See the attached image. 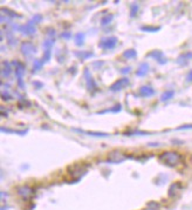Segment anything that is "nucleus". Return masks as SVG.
Masks as SVG:
<instances>
[{"label": "nucleus", "mask_w": 192, "mask_h": 210, "mask_svg": "<svg viewBox=\"0 0 192 210\" xmlns=\"http://www.w3.org/2000/svg\"><path fill=\"white\" fill-rule=\"evenodd\" d=\"M158 161L168 167H177L183 162V155L176 150H166L158 155Z\"/></svg>", "instance_id": "1"}, {"label": "nucleus", "mask_w": 192, "mask_h": 210, "mask_svg": "<svg viewBox=\"0 0 192 210\" xmlns=\"http://www.w3.org/2000/svg\"><path fill=\"white\" fill-rule=\"evenodd\" d=\"M88 169V165L87 163H75L72 164L67 168L68 174L72 176V177H76V180H79L82 175H85Z\"/></svg>", "instance_id": "2"}, {"label": "nucleus", "mask_w": 192, "mask_h": 210, "mask_svg": "<svg viewBox=\"0 0 192 210\" xmlns=\"http://www.w3.org/2000/svg\"><path fill=\"white\" fill-rule=\"evenodd\" d=\"M126 160V154L123 151L117 150V149L111 150L108 154V156H107V161L110 162V163H121V162H123Z\"/></svg>", "instance_id": "3"}, {"label": "nucleus", "mask_w": 192, "mask_h": 210, "mask_svg": "<svg viewBox=\"0 0 192 210\" xmlns=\"http://www.w3.org/2000/svg\"><path fill=\"white\" fill-rule=\"evenodd\" d=\"M20 51L21 53L25 55V56H32L35 51H36V48L34 46L33 42H31V41H25V42H22L21 45H20Z\"/></svg>", "instance_id": "4"}, {"label": "nucleus", "mask_w": 192, "mask_h": 210, "mask_svg": "<svg viewBox=\"0 0 192 210\" xmlns=\"http://www.w3.org/2000/svg\"><path fill=\"white\" fill-rule=\"evenodd\" d=\"M117 41H119V39L116 37H108V38L101 40L100 47L103 49H113L114 47L117 45Z\"/></svg>", "instance_id": "5"}, {"label": "nucleus", "mask_w": 192, "mask_h": 210, "mask_svg": "<svg viewBox=\"0 0 192 210\" xmlns=\"http://www.w3.org/2000/svg\"><path fill=\"white\" fill-rule=\"evenodd\" d=\"M83 76H85V79H86V85H87L88 91H89V92H94V91L96 89V82H95V80H94V78L92 76V74H90V72H89L88 68H86V69L83 71Z\"/></svg>", "instance_id": "6"}, {"label": "nucleus", "mask_w": 192, "mask_h": 210, "mask_svg": "<svg viewBox=\"0 0 192 210\" xmlns=\"http://www.w3.org/2000/svg\"><path fill=\"white\" fill-rule=\"evenodd\" d=\"M14 28L17 31H20L21 33H24V34L32 35L33 33H35V22H34L33 20H31L25 26H14Z\"/></svg>", "instance_id": "7"}, {"label": "nucleus", "mask_w": 192, "mask_h": 210, "mask_svg": "<svg viewBox=\"0 0 192 210\" xmlns=\"http://www.w3.org/2000/svg\"><path fill=\"white\" fill-rule=\"evenodd\" d=\"M129 85V79L128 78H123V79H119L115 84L110 86V91L111 92H119L121 89H123L124 87Z\"/></svg>", "instance_id": "8"}, {"label": "nucleus", "mask_w": 192, "mask_h": 210, "mask_svg": "<svg viewBox=\"0 0 192 210\" xmlns=\"http://www.w3.org/2000/svg\"><path fill=\"white\" fill-rule=\"evenodd\" d=\"M13 65L15 66V75L18 80H22V75L25 74V65L20 61H13Z\"/></svg>", "instance_id": "9"}, {"label": "nucleus", "mask_w": 192, "mask_h": 210, "mask_svg": "<svg viewBox=\"0 0 192 210\" xmlns=\"http://www.w3.org/2000/svg\"><path fill=\"white\" fill-rule=\"evenodd\" d=\"M146 56H148V58H153V59H156L160 65H164L166 62V60L164 59V55H163V53L160 52V51H152L150 54H148Z\"/></svg>", "instance_id": "10"}, {"label": "nucleus", "mask_w": 192, "mask_h": 210, "mask_svg": "<svg viewBox=\"0 0 192 210\" xmlns=\"http://www.w3.org/2000/svg\"><path fill=\"white\" fill-rule=\"evenodd\" d=\"M12 74V66L8 64L7 61H4L1 64V76L2 78H8Z\"/></svg>", "instance_id": "11"}, {"label": "nucleus", "mask_w": 192, "mask_h": 210, "mask_svg": "<svg viewBox=\"0 0 192 210\" xmlns=\"http://www.w3.org/2000/svg\"><path fill=\"white\" fill-rule=\"evenodd\" d=\"M155 94V91L150 86H142L139 88V95L143 96V98H150Z\"/></svg>", "instance_id": "12"}, {"label": "nucleus", "mask_w": 192, "mask_h": 210, "mask_svg": "<svg viewBox=\"0 0 192 210\" xmlns=\"http://www.w3.org/2000/svg\"><path fill=\"white\" fill-rule=\"evenodd\" d=\"M191 59H192V53L186 52V53H183V54L179 55L178 59H177V62H178L180 66H185V65H187L189 60H191Z\"/></svg>", "instance_id": "13"}, {"label": "nucleus", "mask_w": 192, "mask_h": 210, "mask_svg": "<svg viewBox=\"0 0 192 210\" xmlns=\"http://www.w3.org/2000/svg\"><path fill=\"white\" fill-rule=\"evenodd\" d=\"M182 189V183L180 182H175L170 185V188H169V196L170 197H175L177 196V194H178L179 191Z\"/></svg>", "instance_id": "14"}, {"label": "nucleus", "mask_w": 192, "mask_h": 210, "mask_svg": "<svg viewBox=\"0 0 192 210\" xmlns=\"http://www.w3.org/2000/svg\"><path fill=\"white\" fill-rule=\"evenodd\" d=\"M18 192H19V195H21L24 198H27V197H29L32 194H33V190H32L31 187L22 185V187H19V188H18Z\"/></svg>", "instance_id": "15"}, {"label": "nucleus", "mask_w": 192, "mask_h": 210, "mask_svg": "<svg viewBox=\"0 0 192 210\" xmlns=\"http://www.w3.org/2000/svg\"><path fill=\"white\" fill-rule=\"evenodd\" d=\"M149 69H150V67H149V64H146V62H143V64H141L138 67V71L136 72V75L137 76H145L148 72H149Z\"/></svg>", "instance_id": "16"}, {"label": "nucleus", "mask_w": 192, "mask_h": 210, "mask_svg": "<svg viewBox=\"0 0 192 210\" xmlns=\"http://www.w3.org/2000/svg\"><path fill=\"white\" fill-rule=\"evenodd\" d=\"M1 15H5L7 18H20L19 14L13 12V11H11V10H8L6 7H1Z\"/></svg>", "instance_id": "17"}, {"label": "nucleus", "mask_w": 192, "mask_h": 210, "mask_svg": "<svg viewBox=\"0 0 192 210\" xmlns=\"http://www.w3.org/2000/svg\"><path fill=\"white\" fill-rule=\"evenodd\" d=\"M75 55L79 58V59L81 60H86V59H89V58H92L94 55V53L93 52H87V51H83V52H76L75 53Z\"/></svg>", "instance_id": "18"}, {"label": "nucleus", "mask_w": 192, "mask_h": 210, "mask_svg": "<svg viewBox=\"0 0 192 210\" xmlns=\"http://www.w3.org/2000/svg\"><path fill=\"white\" fill-rule=\"evenodd\" d=\"M173 95H175V92H173L172 89H170V91H165V92L162 94V96H160V101H163V102H165L168 100H171L173 98Z\"/></svg>", "instance_id": "19"}, {"label": "nucleus", "mask_w": 192, "mask_h": 210, "mask_svg": "<svg viewBox=\"0 0 192 210\" xmlns=\"http://www.w3.org/2000/svg\"><path fill=\"white\" fill-rule=\"evenodd\" d=\"M123 56L126 58V59H135L136 56H137V52H136V49H126V52H123Z\"/></svg>", "instance_id": "20"}, {"label": "nucleus", "mask_w": 192, "mask_h": 210, "mask_svg": "<svg viewBox=\"0 0 192 210\" xmlns=\"http://www.w3.org/2000/svg\"><path fill=\"white\" fill-rule=\"evenodd\" d=\"M114 19V15L113 14H107L104 17H102V19H101V25L102 26H107V25H109Z\"/></svg>", "instance_id": "21"}, {"label": "nucleus", "mask_w": 192, "mask_h": 210, "mask_svg": "<svg viewBox=\"0 0 192 210\" xmlns=\"http://www.w3.org/2000/svg\"><path fill=\"white\" fill-rule=\"evenodd\" d=\"M74 39H75V42H76L77 46L83 45V42H85V33H77V34H75Z\"/></svg>", "instance_id": "22"}, {"label": "nucleus", "mask_w": 192, "mask_h": 210, "mask_svg": "<svg viewBox=\"0 0 192 210\" xmlns=\"http://www.w3.org/2000/svg\"><path fill=\"white\" fill-rule=\"evenodd\" d=\"M139 11V5L137 4H133V5H130V17L131 18H135L137 13H138Z\"/></svg>", "instance_id": "23"}, {"label": "nucleus", "mask_w": 192, "mask_h": 210, "mask_svg": "<svg viewBox=\"0 0 192 210\" xmlns=\"http://www.w3.org/2000/svg\"><path fill=\"white\" fill-rule=\"evenodd\" d=\"M42 66H43V61L40 59V60H35L33 64V68H32V71L33 72H36V71H40L41 68H42Z\"/></svg>", "instance_id": "24"}, {"label": "nucleus", "mask_w": 192, "mask_h": 210, "mask_svg": "<svg viewBox=\"0 0 192 210\" xmlns=\"http://www.w3.org/2000/svg\"><path fill=\"white\" fill-rule=\"evenodd\" d=\"M54 41H55L54 38H49V39H47L46 41L43 42V48H45L46 51H49V49H51V47L54 45Z\"/></svg>", "instance_id": "25"}, {"label": "nucleus", "mask_w": 192, "mask_h": 210, "mask_svg": "<svg viewBox=\"0 0 192 210\" xmlns=\"http://www.w3.org/2000/svg\"><path fill=\"white\" fill-rule=\"evenodd\" d=\"M122 111V105H116L115 107H113L111 109H108V111H102V112H99V114H104V113L111 112V113H119Z\"/></svg>", "instance_id": "26"}, {"label": "nucleus", "mask_w": 192, "mask_h": 210, "mask_svg": "<svg viewBox=\"0 0 192 210\" xmlns=\"http://www.w3.org/2000/svg\"><path fill=\"white\" fill-rule=\"evenodd\" d=\"M141 29L142 31H144V32H157L159 31V27H152V26H143L141 27Z\"/></svg>", "instance_id": "27"}, {"label": "nucleus", "mask_w": 192, "mask_h": 210, "mask_svg": "<svg viewBox=\"0 0 192 210\" xmlns=\"http://www.w3.org/2000/svg\"><path fill=\"white\" fill-rule=\"evenodd\" d=\"M1 99L5 100V101H11L13 98H12V95L8 93V91H2V92H1Z\"/></svg>", "instance_id": "28"}, {"label": "nucleus", "mask_w": 192, "mask_h": 210, "mask_svg": "<svg viewBox=\"0 0 192 210\" xmlns=\"http://www.w3.org/2000/svg\"><path fill=\"white\" fill-rule=\"evenodd\" d=\"M51 55H52V52H51V49L49 51H46L45 52V54H43V56H42V61H43V64L45 62H47V61H49L51 60Z\"/></svg>", "instance_id": "29"}, {"label": "nucleus", "mask_w": 192, "mask_h": 210, "mask_svg": "<svg viewBox=\"0 0 192 210\" xmlns=\"http://www.w3.org/2000/svg\"><path fill=\"white\" fill-rule=\"evenodd\" d=\"M88 134L89 135H94V136H102V138H107L108 135L107 134H104V133H95V131H88Z\"/></svg>", "instance_id": "30"}, {"label": "nucleus", "mask_w": 192, "mask_h": 210, "mask_svg": "<svg viewBox=\"0 0 192 210\" xmlns=\"http://www.w3.org/2000/svg\"><path fill=\"white\" fill-rule=\"evenodd\" d=\"M103 61H96V62H94L93 64V67H95V68H100V67H102L103 66Z\"/></svg>", "instance_id": "31"}, {"label": "nucleus", "mask_w": 192, "mask_h": 210, "mask_svg": "<svg viewBox=\"0 0 192 210\" xmlns=\"http://www.w3.org/2000/svg\"><path fill=\"white\" fill-rule=\"evenodd\" d=\"M32 20H33L35 24H38V22H40V21L42 20V17H41V15H35V17H34Z\"/></svg>", "instance_id": "32"}, {"label": "nucleus", "mask_w": 192, "mask_h": 210, "mask_svg": "<svg viewBox=\"0 0 192 210\" xmlns=\"http://www.w3.org/2000/svg\"><path fill=\"white\" fill-rule=\"evenodd\" d=\"M61 37H62V38H65V39H69V38L72 37V34H70L69 32H65V33H62V34H61Z\"/></svg>", "instance_id": "33"}, {"label": "nucleus", "mask_w": 192, "mask_h": 210, "mask_svg": "<svg viewBox=\"0 0 192 210\" xmlns=\"http://www.w3.org/2000/svg\"><path fill=\"white\" fill-rule=\"evenodd\" d=\"M130 71H131V67H124V68H122L121 72L123 73V74H126V73H129Z\"/></svg>", "instance_id": "34"}, {"label": "nucleus", "mask_w": 192, "mask_h": 210, "mask_svg": "<svg viewBox=\"0 0 192 210\" xmlns=\"http://www.w3.org/2000/svg\"><path fill=\"white\" fill-rule=\"evenodd\" d=\"M186 80H187L189 82H192V71H190V72H189L187 76H186Z\"/></svg>", "instance_id": "35"}, {"label": "nucleus", "mask_w": 192, "mask_h": 210, "mask_svg": "<svg viewBox=\"0 0 192 210\" xmlns=\"http://www.w3.org/2000/svg\"><path fill=\"white\" fill-rule=\"evenodd\" d=\"M34 86H35V87H36V88H41V87H42V84H41V82H34Z\"/></svg>", "instance_id": "36"}, {"label": "nucleus", "mask_w": 192, "mask_h": 210, "mask_svg": "<svg viewBox=\"0 0 192 210\" xmlns=\"http://www.w3.org/2000/svg\"><path fill=\"white\" fill-rule=\"evenodd\" d=\"M70 73H74V74H75V73H76V67H72V68H70Z\"/></svg>", "instance_id": "37"}, {"label": "nucleus", "mask_w": 192, "mask_h": 210, "mask_svg": "<svg viewBox=\"0 0 192 210\" xmlns=\"http://www.w3.org/2000/svg\"><path fill=\"white\" fill-rule=\"evenodd\" d=\"M185 128H192V126H184V127H180L179 129H185Z\"/></svg>", "instance_id": "38"}]
</instances>
